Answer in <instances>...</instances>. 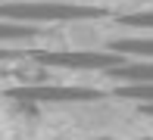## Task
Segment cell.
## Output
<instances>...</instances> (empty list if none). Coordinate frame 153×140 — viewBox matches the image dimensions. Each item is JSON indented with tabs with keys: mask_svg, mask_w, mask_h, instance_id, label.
Returning a JSON list of instances; mask_svg holds the SVG:
<instances>
[{
	"mask_svg": "<svg viewBox=\"0 0 153 140\" xmlns=\"http://www.w3.org/2000/svg\"><path fill=\"white\" fill-rule=\"evenodd\" d=\"M106 10L81 3H0V19L6 22H85V19H103Z\"/></svg>",
	"mask_w": 153,
	"mask_h": 140,
	"instance_id": "6da1fadb",
	"label": "cell"
},
{
	"mask_svg": "<svg viewBox=\"0 0 153 140\" xmlns=\"http://www.w3.org/2000/svg\"><path fill=\"white\" fill-rule=\"evenodd\" d=\"M6 97L19 103H88L100 100V90L72 87V84H22V87H10Z\"/></svg>",
	"mask_w": 153,
	"mask_h": 140,
	"instance_id": "7a4b0ae2",
	"label": "cell"
},
{
	"mask_svg": "<svg viewBox=\"0 0 153 140\" xmlns=\"http://www.w3.org/2000/svg\"><path fill=\"white\" fill-rule=\"evenodd\" d=\"M34 62L50 69H81V72H109V69L128 62V56L122 53H34Z\"/></svg>",
	"mask_w": 153,
	"mask_h": 140,
	"instance_id": "3957f363",
	"label": "cell"
},
{
	"mask_svg": "<svg viewBox=\"0 0 153 140\" xmlns=\"http://www.w3.org/2000/svg\"><path fill=\"white\" fill-rule=\"evenodd\" d=\"M109 75L125 84H147L153 81V62H122V66L109 69Z\"/></svg>",
	"mask_w": 153,
	"mask_h": 140,
	"instance_id": "277c9868",
	"label": "cell"
},
{
	"mask_svg": "<svg viewBox=\"0 0 153 140\" xmlns=\"http://www.w3.org/2000/svg\"><path fill=\"white\" fill-rule=\"evenodd\" d=\"M113 50L122 56H144V59H153V38H116Z\"/></svg>",
	"mask_w": 153,
	"mask_h": 140,
	"instance_id": "5b68a950",
	"label": "cell"
},
{
	"mask_svg": "<svg viewBox=\"0 0 153 140\" xmlns=\"http://www.w3.org/2000/svg\"><path fill=\"white\" fill-rule=\"evenodd\" d=\"M25 38H38V28L28 25V22H6V19H0V44L25 41Z\"/></svg>",
	"mask_w": 153,
	"mask_h": 140,
	"instance_id": "8992f818",
	"label": "cell"
},
{
	"mask_svg": "<svg viewBox=\"0 0 153 140\" xmlns=\"http://www.w3.org/2000/svg\"><path fill=\"white\" fill-rule=\"evenodd\" d=\"M116 94H119L122 100H134V103H141V106H147V103H153V81H147V84H125V87H116Z\"/></svg>",
	"mask_w": 153,
	"mask_h": 140,
	"instance_id": "52a82bcc",
	"label": "cell"
},
{
	"mask_svg": "<svg viewBox=\"0 0 153 140\" xmlns=\"http://www.w3.org/2000/svg\"><path fill=\"white\" fill-rule=\"evenodd\" d=\"M119 22L128 25V28H153V10L131 13V16H119Z\"/></svg>",
	"mask_w": 153,
	"mask_h": 140,
	"instance_id": "ba28073f",
	"label": "cell"
},
{
	"mask_svg": "<svg viewBox=\"0 0 153 140\" xmlns=\"http://www.w3.org/2000/svg\"><path fill=\"white\" fill-rule=\"evenodd\" d=\"M13 56H16L13 50H6V47H0V59H13Z\"/></svg>",
	"mask_w": 153,
	"mask_h": 140,
	"instance_id": "9c48e42d",
	"label": "cell"
},
{
	"mask_svg": "<svg viewBox=\"0 0 153 140\" xmlns=\"http://www.w3.org/2000/svg\"><path fill=\"white\" fill-rule=\"evenodd\" d=\"M144 112H147V115H153V103H147V106H144Z\"/></svg>",
	"mask_w": 153,
	"mask_h": 140,
	"instance_id": "30bf717a",
	"label": "cell"
}]
</instances>
